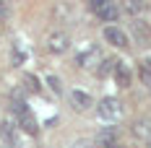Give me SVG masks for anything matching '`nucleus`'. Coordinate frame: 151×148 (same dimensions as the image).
Returning <instances> with one entry per match:
<instances>
[{"label": "nucleus", "mask_w": 151, "mask_h": 148, "mask_svg": "<svg viewBox=\"0 0 151 148\" xmlns=\"http://www.w3.org/2000/svg\"><path fill=\"white\" fill-rule=\"evenodd\" d=\"M115 143H117V130H115V127H107L104 133L96 135V146L99 148H112Z\"/></svg>", "instance_id": "12"}, {"label": "nucleus", "mask_w": 151, "mask_h": 148, "mask_svg": "<svg viewBox=\"0 0 151 148\" xmlns=\"http://www.w3.org/2000/svg\"><path fill=\"white\" fill-rule=\"evenodd\" d=\"M13 60H16V65H21L24 62V52H21V47L16 44V52H13Z\"/></svg>", "instance_id": "19"}, {"label": "nucleus", "mask_w": 151, "mask_h": 148, "mask_svg": "<svg viewBox=\"0 0 151 148\" xmlns=\"http://www.w3.org/2000/svg\"><path fill=\"white\" fill-rule=\"evenodd\" d=\"M13 112H16V125H18L26 135H37V133H39V125H37V119H34V114H31V109L24 102H16L13 104Z\"/></svg>", "instance_id": "1"}, {"label": "nucleus", "mask_w": 151, "mask_h": 148, "mask_svg": "<svg viewBox=\"0 0 151 148\" xmlns=\"http://www.w3.org/2000/svg\"><path fill=\"white\" fill-rule=\"evenodd\" d=\"M133 36L138 44H151V26L143 18H133Z\"/></svg>", "instance_id": "9"}, {"label": "nucleus", "mask_w": 151, "mask_h": 148, "mask_svg": "<svg viewBox=\"0 0 151 148\" xmlns=\"http://www.w3.org/2000/svg\"><path fill=\"white\" fill-rule=\"evenodd\" d=\"M120 5H117V3H115V0H112V3H109V5H104V8H102V11H96V18H99V21H102V24H107V26H115V24H117V18H120Z\"/></svg>", "instance_id": "8"}, {"label": "nucleus", "mask_w": 151, "mask_h": 148, "mask_svg": "<svg viewBox=\"0 0 151 148\" xmlns=\"http://www.w3.org/2000/svg\"><path fill=\"white\" fill-rule=\"evenodd\" d=\"M112 78L120 89H130L133 86V70L128 62H115V70H112Z\"/></svg>", "instance_id": "6"}, {"label": "nucleus", "mask_w": 151, "mask_h": 148, "mask_svg": "<svg viewBox=\"0 0 151 148\" xmlns=\"http://www.w3.org/2000/svg\"><path fill=\"white\" fill-rule=\"evenodd\" d=\"M96 114H99V119H104V122H117L122 117V104L115 96H104L102 102L96 104Z\"/></svg>", "instance_id": "2"}, {"label": "nucleus", "mask_w": 151, "mask_h": 148, "mask_svg": "<svg viewBox=\"0 0 151 148\" xmlns=\"http://www.w3.org/2000/svg\"><path fill=\"white\" fill-rule=\"evenodd\" d=\"M133 135L138 140H151V119H141L133 125Z\"/></svg>", "instance_id": "13"}, {"label": "nucleus", "mask_w": 151, "mask_h": 148, "mask_svg": "<svg viewBox=\"0 0 151 148\" xmlns=\"http://www.w3.org/2000/svg\"><path fill=\"white\" fill-rule=\"evenodd\" d=\"M138 75H141V81H143V83L151 89V60H146V62L138 68Z\"/></svg>", "instance_id": "14"}, {"label": "nucleus", "mask_w": 151, "mask_h": 148, "mask_svg": "<svg viewBox=\"0 0 151 148\" xmlns=\"http://www.w3.org/2000/svg\"><path fill=\"white\" fill-rule=\"evenodd\" d=\"M0 13H3V0H0Z\"/></svg>", "instance_id": "21"}, {"label": "nucleus", "mask_w": 151, "mask_h": 148, "mask_svg": "<svg viewBox=\"0 0 151 148\" xmlns=\"http://www.w3.org/2000/svg\"><path fill=\"white\" fill-rule=\"evenodd\" d=\"M68 102H70V107L78 109V112H86V109L94 107L91 94H89V91H81V89H73V91H70V94H68Z\"/></svg>", "instance_id": "5"}, {"label": "nucleus", "mask_w": 151, "mask_h": 148, "mask_svg": "<svg viewBox=\"0 0 151 148\" xmlns=\"http://www.w3.org/2000/svg\"><path fill=\"white\" fill-rule=\"evenodd\" d=\"M109 3H112V0H89V8L96 13V11H102V8H104V5H109Z\"/></svg>", "instance_id": "17"}, {"label": "nucleus", "mask_w": 151, "mask_h": 148, "mask_svg": "<svg viewBox=\"0 0 151 148\" xmlns=\"http://www.w3.org/2000/svg\"><path fill=\"white\" fill-rule=\"evenodd\" d=\"M115 62H117V60H102V68L96 70V75H99V78L112 75V70H115Z\"/></svg>", "instance_id": "15"}, {"label": "nucleus", "mask_w": 151, "mask_h": 148, "mask_svg": "<svg viewBox=\"0 0 151 148\" xmlns=\"http://www.w3.org/2000/svg\"><path fill=\"white\" fill-rule=\"evenodd\" d=\"M112 148H125V146H120V143H115V146H112Z\"/></svg>", "instance_id": "20"}, {"label": "nucleus", "mask_w": 151, "mask_h": 148, "mask_svg": "<svg viewBox=\"0 0 151 148\" xmlns=\"http://www.w3.org/2000/svg\"><path fill=\"white\" fill-rule=\"evenodd\" d=\"M102 36H104L107 44L117 47V49H128V47H130V36H128V31H122L120 26H104Z\"/></svg>", "instance_id": "3"}, {"label": "nucleus", "mask_w": 151, "mask_h": 148, "mask_svg": "<svg viewBox=\"0 0 151 148\" xmlns=\"http://www.w3.org/2000/svg\"><path fill=\"white\" fill-rule=\"evenodd\" d=\"M47 86H50L52 94H58V96L63 94V83H60V78H58V75H47Z\"/></svg>", "instance_id": "16"}, {"label": "nucleus", "mask_w": 151, "mask_h": 148, "mask_svg": "<svg viewBox=\"0 0 151 148\" xmlns=\"http://www.w3.org/2000/svg\"><path fill=\"white\" fill-rule=\"evenodd\" d=\"M146 8H149V3H146V0H122V5H120L122 13L133 16V18H141V13H143Z\"/></svg>", "instance_id": "11"}, {"label": "nucleus", "mask_w": 151, "mask_h": 148, "mask_svg": "<svg viewBox=\"0 0 151 148\" xmlns=\"http://www.w3.org/2000/svg\"><path fill=\"white\" fill-rule=\"evenodd\" d=\"M149 91H151V89H149Z\"/></svg>", "instance_id": "22"}, {"label": "nucleus", "mask_w": 151, "mask_h": 148, "mask_svg": "<svg viewBox=\"0 0 151 148\" xmlns=\"http://www.w3.org/2000/svg\"><path fill=\"white\" fill-rule=\"evenodd\" d=\"M26 83H29V89H31V91H39V89H42V86H39V81H37L34 75H26Z\"/></svg>", "instance_id": "18"}, {"label": "nucleus", "mask_w": 151, "mask_h": 148, "mask_svg": "<svg viewBox=\"0 0 151 148\" xmlns=\"http://www.w3.org/2000/svg\"><path fill=\"white\" fill-rule=\"evenodd\" d=\"M68 47H70V36L65 34V31H52V34H47V52H52V55H65L68 52Z\"/></svg>", "instance_id": "4"}, {"label": "nucleus", "mask_w": 151, "mask_h": 148, "mask_svg": "<svg viewBox=\"0 0 151 148\" xmlns=\"http://www.w3.org/2000/svg\"><path fill=\"white\" fill-rule=\"evenodd\" d=\"M99 57H102V55H99V49H96L94 44H89L86 49H81V52L76 55V65H78V68H86V70H89V68H94V65L99 62Z\"/></svg>", "instance_id": "7"}, {"label": "nucleus", "mask_w": 151, "mask_h": 148, "mask_svg": "<svg viewBox=\"0 0 151 148\" xmlns=\"http://www.w3.org/2000/svg\"><path fill=\"white\" fill-rule=\"evenodd\" d=\"M0 135H3L5 143L18 146V125H16L13 119H3V122H0Z\"/></svg>", "instance_id": "10"}]
</instances>
